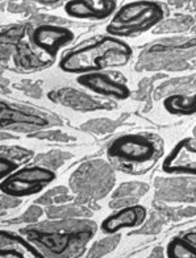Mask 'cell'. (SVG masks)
Masks as SVG:
<instances>
[{"mask_svg":"<svg viewBox=\"0 0 196 258\" xmlns=\"http://www.w3.org/2000/svg\"><path fill=\"white\" fill-rule=\"evenodd\" d=\"M96 229L94 221L87 219H66L27 225L20 232L46 258H79L85 254Z\"/></svg>","mask_w":196,"mask_h":258,"instance_id":"6da1fadb","label":"cell"},{"mask_svg":"<svg viewBox=\"0 0 196 258\" xmlns=\"http://www.w3.org/2000/svg\"><path fill=\"white\" fill-rule=\"evenodd\" d=\"M132 49L125 42L107 37L96 44L75 50L62 58L61 69L68 73H86L102 70L107 66H121L128 62Z\"/></svg>","mask_w":196,"mask_h":258,"instance_id":"7a4b0ae2","label":"cell"},{"mask_svg":"<svg viewBox=\"0 0 196 258\" xmlns=\"http://www.w3.org/2000/svg\"><path fill=\"white\" fill-rule=\"evenodd\" d=\"M115 184V173L102 160L82 163L70 178V186L78 197L77 202L88 204L99 201L111 191Z\"/></svg>","mask_w":196,"mask_h":258,"instance_id":"3957f363","label":"cell"},{"mask_svg":"<svg viewBox=\"0 0 196 258\" xmlns=\"http://www.w3.org/2000/svg\"><path fill=\"white\" fill-rule=\"evenodd\" d=\"M163 19V8L152 0H139L122 6L116 12L107 27L112 36H133L141 33L161 23Z\"/></svg>","mask_w":196,"mask_h":258,"instance_id":"277c9868","label":"cell"},{"mask_svg":"<svg viewBox=\"0 0 196 258\" xmlns=\"http://www.w3.org/2000/svg\"><path fill=\"white\" fill-rule=\"evenodd\" d=\"M112 160L122 165H142L154 160L156 146L150 140L139 135H126L116 139L107 150Z\"/></svg>","mask_w":196,"mask_h":258,"instance_id":"5b68a950","label":"cell"},{"mask_svg":"<svg viewBox=\"0 0 196 258\" xmlns=\"http://www.w3.org/2000/svg\"><path fill=\"white\" fill-rule=\"evenodd\" d=\"M55 179V173L42 166L25 167L2 182V194L12 197H29L40 192L46 184Z\"/></svg>","mask_w":196,"mask_h":258,"instance_id":"8992f818","label":"cell"},{"mask_svg":"<svg viewBox=\"0 0 196 258\" xmlns=\"http://www.w3.org/2000/svg\"><path fill=\"white\" fill-rule=\"evenodd\" d=\"M184 49H169V50L144 53L137 68L145 70H184L191 64H196V50L183 53Z\"/></svg>","mask_w":196,"mask_h":258,"instance_id":"52a82bcc","label":"cell"},{"mask_svg":"<svg viewBox=\"0 0 196 258\" xmlns=\"http://www.w3.org/2000/svg\"><path fill=\"white\" fill-rule=\"evenodd\" d=\"M2 129H12L15 132H33L51 124L49 119L31 108L10 105L2 102Z\"/></svg>","mask_w":196,"mask_h":258,"instance_id":"ba28073f","label":"cell"},{"mask_svg":"<svg viewBox=\"0 0 196 258\" xmlns=\"http://www.w3.org/2000/svg\"><path fill=\"white\" fill-rule=\"evenodd\" d=\"M74 38V33L64 27L53 24H41L32 32L33 44L45 51L47 57H54L58 49L68 45Z\"/></svg>","mask_w":196,"mask_h":258,"instance_id":"9c48e42d","label":"cell"},{"mask_svg":"<svg viewBox=\"0 0 196 258\" xmlns=\"http://www.w3.org/2000/svg\"><path fill=\"white\" fill-rule=\"evenodd\" d=\"M157 199L173 203H196V179L170 178L157 180Z\"/></svg>","mask_w":196,"mask_h":258,"instance_id":"30bf717a","label":"cell"},{"mask_svg":"<svg viewBox=\"0 0 196 258\" xmlns=\"http://www.w3.org/2000/svg\"><path fill=\"white\" fill-rule=\"evenodd\" d=\"M51 102L62 104L64 107L73 108L75 111H96V109L113 108V104L104 100H99L92 96H88L85 92H81L75 89L64 87V89L53 90L47 94Z\"/></svg>","mask_w":196,"mask_h":258,"instance_id":"8fae6325","label":"cell"},{"mask_svg":"<svg viewBox=\"0 0 196 258\" xmlns=\"http://www.w3.org/2000/svg\"><path fill=\"white\" fill-rule=\"evenodd\" d=\"M165 173L196 175V141L183 140L167 156L162 166Z\"/></svg>","mask_w":196,"mask_h":258,"instance_id":"7c38bea8","label":"cell"},{"mask_svg":"<svg viewBox=\"0 0 196 258\" xmlns=\"http://www.w3.org/2000/svg\"><path fill=\"white\" fill-rule=\"evenodd\" d=\"M0 237L2 258H46L44 253L25 236L2 229Z\"/></svg>","mask_w":196,"mask_h":258,"instance_id":"4fadbf2b","label":"cell"},{"mask_svg":"<svg viewBox=\"0 0 196 258\" xmlns=\"http://www.w3.org/2000/svg\"><path fill=\"white\" fill-rule=\"evenodd\" d=\"M117 0H69L64 12L77 19L103 20L116 10Z\"/></svg>","mask_w":196,"mask_h":258,"instance_id":"5bb4252c","label":"cell"},{"mask_svg":"<svg viewBox=\"0 0 196 258\" xmlns=\"http://www.w3.org/2000/svg\"><path fill=\"white\" fill-rule=\"evenodd\" d=\"M146 220V208L135 204L129 207L117 210V212L109 215L103 220L100 229L105 234H115L125 228H137Z\"/></svg>","mask_w":196,"mask_h":258,"instance_id":"9a60e30c","label":"cell"},{"mask_svg":"<svg viewBox=\"0 0 196 258\" xmlns=\"http://www.w3.org/2000/svg\"><path fill=\"white\" fill-rule=\"evenodd\" d=\"M78 83L85 86L91 91L104 96H112L116 99H126L129 96V89L122 83L113 81L108 75L100 73H91V74L82 75L78 78Z\"/></svg>","mask_w":196,"mask_h":258,"instance_id":"2e32d148","label":"cell"},{"mask_svg":"<svg viewBox=\"0 0 196 258\" xmlns=\"http://www.w3.org/2000/svg\"><path fill=\"white\" fill-rule=\"evenodd\" d=\"M149 186L144 182H126L122 183L115 191L109 207L112 210H121V208L129 207L137 204L140 198H142L148 192Z\"/></svg>","mask_w":196,"mask_h":258,"instance_id":"e0dca14e","label":"cell"},{"mask_svg":"<svg viewBox=\"0 0 196 258\" xmlns=\"http://www.w3.org/2000/svg\"><path fill=\"white\" fill-rule=\"evenodd\" d=\"M46 216L50 220H66V219H87L92 216V211L87 204L75 202L73 204L63 203L50 206L46 210Z\"/></svg>","mask_w":196,"mask_h":258,"instance_id":"ac0fdd59","label":"cell"},{"mask_svg":"<svg viewBox=\"0 0 196 258\" xmlns=\"http://www.w3.org/2000/svg\"><path fill=\"white\" fill-rule=\"evenodd\" d=\"M14 57L16 66L24 70L45 68L51 62V58H41V55L34 53L33 49L23 41H19L16 44V51Z\"/></svg>","mask_w":196,"mask_h":258,"instance_id":"d6986e66","label":"cell"},{"mask_svg":"<svg viewBox=\"0 0 196 258\" xmlns=\"http://www.w3.org/2000/svg\"><path fill=\"white\" fill-rule=\"evenodd\" d=\"M165 108L175 115H191L196 112V94L193 96H183L176 94L171 95L163 102Z\"/></svg>","mask_w":196,"mask_h":258,"instance_id":"ffe728a7","label":"cell"},{"mask_svg":"<svg viewBox=\"0 0 196 258\" xmlns=\"http://www.w3.org/2000/svg\"><path fill=\"white\" fill-rule=\"evenodd\" d=\"M167 258H196V245L183 237H174L167 245Z\"/></svg>","mask_w":196,"mask_h":258,"instance_id":"44dd1931","label":"cell"},{"mask_svg":"<svg viewBox=\"0 0 196 258\" xmlns=\"http://www.w3.org/2000/svg\"><path fill=\"white\" fill-rule=\"evenodd\" d=\"M120 240H121V236L117 233L105 236L104 238L92 244L91 248L88 249L86 258H103L117 248Z\"/></svg>","mask_w":196,"mask_h":258,"instance_id":"7402d4cb","label":"cell"},{"mask_svg":"<svg viewBox=\"0 0 196 258\" xmlns=\"http://www.w3.org/2000/svg\"><path fill=\"white\" fill-rule=\"evenodd\" d=\"M70 153L66 152H61V150H51L47 153L38 154L36 157V163H38L40 166H44L46 169L55 170L58 167H61L64 162L71 158Z\"/></svg>","mask_w":196,"mask_h":258,"instance_id":"603a6c76","label":"cell"},{"mask_svg":"<svg viewBox=\"0 0 196 258\" xmlns=\"http://www.w3.org/2000/svg\"><path fill=\"white\" fill-rule=\"evenodd\" d=\"M73 198L69 195V191L66 187L63 186H58L55 188H51L50 191L45 192L42 197H40L36 201L37 204H44V206H57V204H63L70 202Z\"/></svg>","mask_w":196,"mask_h":258,"instance_id":"cb8c5ba5","label":"cell"},{"mask_svg":"<svg viewBox=\"0 0 196 258\" xmlns=\"http://www.w3.org/2000/svg\"><path fill=\"white\" fill-rule=\"evenodd\" d=\"M157 211L165 216L166 220L178 221L182 219L193 218L196 216V206L187 207H167V206H157Z\"/></svg>","mask_w":196,"mask_h":258,"instance_id":"d4e9b609","label":"cell"},{"mask_svg":"<svg viewBox=\"0 0 196 258\" xmlns=\"http://www.w3.org/2000/svg\"><path fill=\"white\" fill-rule=\"evenodd\" d=\"M118 124L120 122L111 119H92L90 121L85 122L81 128L83 131H88V132L98 133V135H105V133L113 132L118 126Z\"/></svg>","mask_w":196,"mask_h":258,"instance_id":"484cf974","label":"cell"},{"mask_svg":"<svg viewBox=\"0 0 196 258\" xmlns=\"http://www.w3.org/2000/svg\"><path fill=\"white\" fill-rule=\"evenodd\" d=\"M196 89V75L195 77H187V78L175 79V81L166 82L165 85L159 87L157 95H165L166 92L176 91V90H182V91H189V90Z\"/></svg>","mask_w":196,"mask_h":258,"instance_id":"4316f807","label":"cell"},{"mask_svg":"<svg viewBox=\"0 0 196 258\" xmlns=\"http://www.w3.org/2000/svg\"><path fill=\"white\" fill-rule=\"evenodd\" d=\"M165 223V216L159 214L158 211H154L150 214V218L142 224V227L135 232V234H157L162 231Z\"/></svg>","mask_w":196,"mask_h":258,"instance_id":"83f0119b","label":"cell"},{"mask_svg":"<svg viewBox=\"0 0 196 258\" xmlns=\"http://www.w3.org/2000/svg\"><path fill=\"white\" fill-rule=\"evenodd\" d=\"M42 215H44V210L36 203L28 208L24 214H21L19 218L11 219V220L8 221V224H36V223L40 220Z\"/></svg>","mask_w":196,"mask_h":258,"instance_id":"f1b7e54d","label":"cell"},{"mask_svg":"<svg viewBox=\"0 0 196 258\" xmlns=\"http://www.w3.org/2000/svg\"><path fill=\"white\" fill-rule=\"evenodd\" d=\"M2 157H6L8 160L20 163L24 162V161L31 160L32 157H33V152L24 149V148H20V146H2Z\"/></svg>","mask_w":196,"mask_h":258,"instance_id":"f546056e","label":"cell"},{"mask_svg":"<svg viewBox=\"0 0 196 258\" xmlns=\"http://www.w3.org/2000/svg\"><path fill=\"white\" fill-rule=\"evenodd\" d=\"M193 20L191 17H179V19H173L163 23L157 28L158 33H166V32H183L187 31L191 25H192Z\"/></svg>","mask_w":196,"mask_h":258,"instance_id":"4dcf8cb0","label":"cell"},{"mask_svg":"<svg viewBox=\"0 0 196 258\" xmlns=\"http://www.w3.org/2000/svg\"><path fill=\"white\" fill-rule=\"evenodd\" d=\"M25 31H27V25H16L10 29H6L2 32V44L16 45L19 41H21Z\"/></svg>","mask_w":196,"mask_h":258,"instance_id":"1f68e13d","label":"cell"},{"mask_svg":"<svg viewBox=\"0 0 196 258\" xmlns=\"http://www.w3.org/2000/svg\"><path fill=\"white\" fill-rule=\"evenodd\" d=\"M32 137L40 140H49V141H57V143H69V141L74 140L62 131H40L37 133H33Z\"/></svg>","mask_w":196,"mask_h":258,"instance_id":"d6a6232c","label":"cell"},{"mask_svg":"<svg viewBox=\"0 0 196 258\" xmlns=\"http://www.w3.org/2000/svg\"><path fill=\"white\" fill-rule=\"evenodd\" d=\"M20 90L25 92L27 95L33 96L36 99H40L42 96V90H41V83L40 82H23L21 85H19Z\"/></svg>","mask_w":196,"mask_h":258,"instance_id":"836d02e7","label":"cell"},{"mask_svg":"<svg viewBox=\"0 0 196 258\" xmlns=\"http://www.w3.org/2000/svg\"><path fill=\"white\" fill-rule=\"evenodd\" d=\"M0 162H2V169H0V175H2V178H6L11 173H14V170L17 167V163L15 161L8 160L6 157H2Z\"/></svg>","mask_w":196,"mask_h":258,"instance_id":"e575fe53","label":"cell"},{"mask_svg":"<svg viewBox=\"0 0 196 258\" xmlns=\"http://www.w3.org/2000/svg\"><path fill=\"white\" fill-rule=\"evenodd\" d=\"M19 204H20V199H17L16 197H12L8 194H2V211L15 208Z\"/></svg>","mask_w":196,"mask_h":258,"instance_id":"d590c367","label":"cell"},{"mask_svg":"<svg viewBox=\"0 0 196 258\" xmlns=\"http://www.w3.org/2000/svg\"><path fill=\"white\" fill-rule=\"evenodd\" d=\"M148 258H163V249L161 246H157V248L153 249Z\"/></svg>","mask_w":196,"mask_h":258,"instance_id":"8d00e7d4","label":"cell"},{"mask_svg":"<svg viewBox=\"0 0 196 258\" xmlns=\"http://www.w3.org/2000/svg\"><path fill=\"white\" fill-rule=\"evenodd\" d=\"M184 237L187 238V240H189L191 242H193V244L196 245V231H192V232H188V233L184 236Z\"/></svg>","mask_w":196,"mask_h":258,"instance_id":"74e56055","label":"cell"},{"mask_svg":"<svg viewBox=\"0 0 196 258\" xmlns=\"http://www.w3.org/2000/svg\"><path fill=\"white\" fill-rule=\"evenodd\" d=\"M40 2L44 4H54L58 3V2H61V0H40Z\"/></svg>","mask_w":196,"mask_h":258,"instance_id":"f35d334b","label":"cell"},{"mask_svg":"<svg viewBox=\"0 0 196 258\" xmlns=\"http://www.w3.org/2000/svg\"><path fill=\"white\" fill-rule=\"evenodd\" d=\"M170 3H173V4H176V6H179L180 4V2H182V0H169Z\"/></svg>","mask_w":196,"mask_h":258,"instance_id":"ab89813d","label":"cell"},{"mask_svg":"<svg viewBox=\"0 0 196 258\" xmlns=\"http://www.w3.org/2000/svg\"><path fill=\"white\" fill-rule=\"evenodd\" d=\"M193 136L196 137V126H195V129H193Z\"/></svg>","mask_w":196,"mask_h":258,"instance_id":"60d3db41","label":"cell"}]
</instances>
